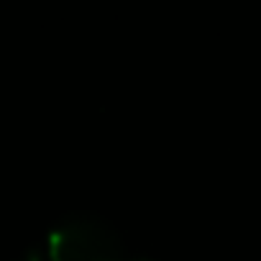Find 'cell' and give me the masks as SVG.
I'll use <instances>...</instances> for the list:
<instances>
[{
	"instance_id": "6da1fadb",
	"label": "cell",
	"mask_w": 261,
	"mask_h": 261,
	"mask_svg": "<svg viewBox=\"0 0 261 261\" xmlns=\"http://www.w3.org/2000/svg\"><path fill=\"white\" fill-rule=\"evenodd\" d=\"M51 261H120V236L100 215L72 213L51 233Z\"/></svg>"
},
{
	"instance_id": "3957f363",
	"label": "cell",
	"mask_w": 261,
	"mask_h": 261,
	"mask_svg": "<svg viewBox=\"0 0 261 261\" xmlns=\"http://www.w3.org/2000/svg\"><path fill=\"white\" fill-rule=\"evenodd\" d=\"M134 261H151V258H134Z\"/></svg>"
},
{
	"instance_id": "7a4b0ae2",
	"label": "cell",
	"mask_w": 261,
	"mask_h": 261,
	"mask_svg": "<svg viewBox=\"0 0 261 261\" xmlns=\"http://www.w3.org/2000/svg\"><path fill=\"white\" fill-rule=\"evenodd\" d=\"M23 261H41V256H39L36 251H31V253H29V256H26Z\"/></svg>"
}]
</instances>
